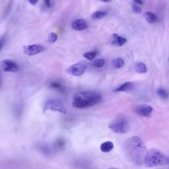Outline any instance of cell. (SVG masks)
<instances>
[{
    "instance_id": "8",
    "label": "cell",
    "mask_w": 169,
    "mask_h": 169,
    "mask_svg": "<svg viewBox=\"0 0 169 169\" xmlns=\"http://www.w3.org/2000/svg\"><path fill=\"white\" fill-rule=\"evenodd\" d=\"M2 70L5 72L15 73L19 70V66L15 62L11 60H4L2 62Z\"/></svg>"
},
{
    "instance_id": "1",
    "label": "cell",
    "mask_w": 169,
    "mask_h": 169,
    "mask_svg": "<svg viewBox=\"0 0 169 169\" xmlns=\"http://www.w3.org/2000/svg\"><path fill=\"white\" fill-rule=\"evenodd\" d=\"M124 150L130 162L137 166L144 165L147 151L139 137L134 136L126 139L124 144Z\"/></svg>"
},
{
    "instance_id": "5",
    "label": "cell",
    "mask_w": 169,
    "mask_h": 169,
    "mask_svg": "<svg viewBox=\"0 0 169 169\" xmlns=\"http://www.w3.org/2000/svg\"><path fill=\"white\" fill-rule=\"evenodd\" d=\"M44 111L51 110L54 112H58L63 114L66 113V108L64 104L61 100L59 99H50L45 103L44 107Z\"/></svg>"
},
{
    "instance_id": "33",
    "label": "cell",
    "mask_w": 169,
    "mask_h": 169,
    "mask_svg": "<svg viewBox=\"0 0 169 169\" xmlns=\"http://www.w3.org/2000/svg\"></svg>"
},
{
    "instance_id": "20",
    "label": "cell",
    "mask_w": 169,
    "mask_h": 169,
    "mask_svg": "<svg viewBox=\"0 0 169 169\" xmlns=\"http://www.w3.org/2000/svg\"><path fill=\"white\" fill-rule=\"evenodd\" d=\"M157 94L158 96L163 99H167L169 96L168 93L165 89H162V88H160L157 90Z\"/></svg>"
},
{
    "instance_id": "21",
    "label": "cell",
    "mask_w": 169,
    "mask_h": 169,
    "mask_svg": "<svg viewBox=\"0 0 169 169\" xmlns=\"http://www.w3.org/2000/svg\"><path fill=\"white\" fill-rule=\"evenodd\" d=\"M66 145V141L60 138L57 139V141L55 142L54 144V148H56V149H62L63 147Z\"/></svg>"
},
{
    "instance_id": "29",
    "label": "cell",
    "mask_w": 169,
    "mask_h": 169,
    "mask_svg": "<svg viewBox=\"0 0 169 169\" xmlns=\"http://www.w3.org/2000/svg\"><path fill=\"white\" fill-rule=\"evenodd\" d=\"M99 1L100 2H105V3H108V2H110L112 0H99Z\"/></svg>"
},
{
    "instance_id": "23",
    "label": "cell",
    "mask_w": 169,
    "mask_h": 169,
    "mask_svg": "<svg viewBox=\"0 0 169 169\" xmlns=\"http://www.w3.org/2000/svg\"><path fill=\"white\" fill-rule=\"evenodd\" d=\"M57 40V35L54 33H51L48 35V42L50 43H54Z\"/></svg>"
},
{
    "instance_id": "10",
    "label": "cell",
    "mask_w": 169,
    "mask_h": 169,
    "mask_svg": "<svg viewBox=\"0 0 169 169\" xmlns=\"http://www.w3.org/2000/svg\"><path fill=\"white\" fill-rule=\"evenodd\" d=\"M72 28L78 31L84 30L87 29V24L86 21L82 19H78L73 21L71 25Z\"/></svg>"
},
{
    "instance_id": "26",
    "label": "cell",
    "mask_w": 169,
    "mask_h": 169,
    "mask_svg": "<svg viewBox=\"0 0 169 169\" xmlns=\"http://www.w3.org/2000/svg\"><path fill=\"white\" fill-rule=\"evenodd\" d=\"M44 5L46 7L50 8L51 7L50 0H44Z\"/></svg>"
},
{
    "instance_id": "7",
    "label": "cell",
    "mask_w": 169,
    "mask_h": 169,
    "mask_svg": "<svg viewBox=\"0 0 169 169\" xmlns=\"http://www.w3.org/2000/svg\"><path fill=\"white\" fill-rule=\"evenodd\" d=\"M87 70V66L84 63H78L71 66L67 69V72L73 76L82 75Z\"/></svg>"
},
{
    "instance_id": "28",
    "label": "cell",
    "mask_w": 169,
    "mask_h": 169,
    "mask_svg": "<svg viewBox=\"0 0 169 169\" xmlns=\"http://www.w3.org/2000/svg\"><path fill=\"white\" fill-rule=\"evenodd\" d=\"M134 2L136 4L139 5H142L143 3H143L142 0H134Z\"/></svg>"
},
{
    "instance_id": "11",
    "label": "cell",
    "mask_w": 169,
    "mask_h": 169,
    "mask_svg": "<svg viewBox=\"0 0 169 169\" xmlns=\"http://www.w3.org/2000/svg\"><path fill=\"white\" fill-rule=\"evenodd\" d=\"M127 40L123 37L120 36L117 34H114L112 35V39L111 41V44L115 46H122L124 44L126 43Z\"/></svg>"
},
{
    "instance_id": "15",
    "label": "cell",
    "mask_w": 169,
    "mask_h": 169,
    "mask_svg": "<svg viewBox=\"0 0 169 169\" xmlns=\"http://www.w3.org/2000/svg\"><path fill=\"white\" fill-rule=\"evenodd\" d=\"M135 70L137 73H145L147 72V66L143 62H137L135 65Z\"/></svg>"
},
{
    "instance_id": "2",
    "label": "cell",
    "mask_w": 169,
    "mask_h": 169,
    "mask_svg": "<svg viewBox=\"0 0 169 169\" xmlns=\"http://www.w3.org/2000/svg\"><path fill=\"white\" fill-rule=\"evenodd\" d=\"M101 98V95L97 92L84 91L75 95L72 105L73 107L79 109L91 107L99 103Z\"/></svg>"
},
{
    "instance_id": "31",
    "label": "cell",
    "mask_w": 169,
    "mask_h": 169,
    "mask_svg": "<svg viewBox=\"0 0 169 169\" xmlns=\"http://www.w3.org/2000/svg\"><path fill=\"white\" fill-rule=\"evenodd\" d=\"M167 165H169V157H167Z\"/></svg>"
},
{
    "instance_id": "14",
    "label": "cell",
    "mask_w": 169,
    "mask_h": 169,
    "mask_svg": "<svg viewBox=\"0 0 169 169\" xmlns=\"http://www.w3.org/2000/svg\"><path fill=\"white\" fill-rule=\"evenodd\" d=\"M50 87L52 89L55 90V91H59L61 93H63L65 91L64 89V87L62 84V83L59 82V81H52L50 83Z\"/></svg>"
},
{
    "instance_id": "16",
    "label": "cell",
    "mask_w": 169,
    "mask_h": 169,
    "mask_svg": "<svg viewBox=\"0 0 169 169\" xmlns=\"http://www.w3.org/2000/svg\"><path fill=\"white\" fill-rule=\"evenodd\" d=\"M107 13L106 11H98L94 12L91 15V18L94 21L99 20V19H101L104 18L105 16L107 15Z\"/></svg>"
},
{
    "instance_id": "18",
    "label": "cell",
    "mask_w": 169,
    "mask_h": 169,
    "mask_svg": "<svg viewBox=\"0 0 169 169\" xmlns=\"http://www.w3.org/2000/svg\"><path fill=\"white\" fill-rule=\"evenodd\" d=\"M97 50H93V51H90V52H87L83 54V57L84 58H86L87 60L91 61L94 60L95 57H96L97 55Z\"/></svg>"
},
{
    "instance_id": "30",
    "label": "cell",
    "mask_w": 169,
    "mask_h": 169,
    "mask_svg": "<svg viewBox=\"0 0 169 169\" xmlns=\"http://www.w3.org/2000/svg\"><path fill=\"white\" fill-rule=\"evenodd\" d=\"M2 87V78H1V75H0V89H1Z\"/></svg>"
},
{
    "instance_id": "24",
    "label": "cell",
    "mask_w": 169,
    "mask_h": 169,
    "mask_svg": "<svg viewBox=\"0 0 169 169\" xmlns=\"http://www.w3.org/2000/svg\"><path fill=\"white\" fill-rule=\"evenodd\" d=\"M132 10L135 13H141V9L139 7V5L135 3L132 4Z\"/></svg>"
},
{
    "instance_id": "22",
    "label": "cell",
    "mask_w": 169,
    "mask_h": 169,
    "mask_svg": "<svg viewBox=\"0 0 169 169\" xmlns=\"http://www.w3.org/2000/svg\"><path fill=\"white\" fill-rule=\"evenodd\" d=\"M104 64L105 60L104 59H97L92 63V65L95 67H102Z\"/></svg>"
},
{
    "instance_id": "17",
    "label": "cell",
    "mask_w": 169,
    "mask_h": 169,
    "mask_svg": "<svg viewBox=\"0 0 169 169\" xmlns=\"http://www.w3.org/2000/svg\"><path fill=\"white\" fill-rule=\"evenodd\" d=\"M144 17L148 23H153L157 21V16L151 12H146L144 14Z\"/></svg>"
},
{
    "instance_id": "4",
    "label": "cell",
    "mask_w": 169,
    "mask_h": 169,
    "mask_svg": "<svg viewBox=\"0 0 169 169\" xmlns=\"http://www.w3.org/2000/svg\"><path fill=\"white\" fill-rule=\"evenodd\" d=\"M109 128L116 134H126L130 130V124L124 116H119L109 125Z\"/></svg>"
},
{
    "instance_id": "9",
    "label": "cell",
    "mask_w": 169,
    "mask_h": 169,
    "mask_svg": "<svg viewBox=\"0 0 169 169\" xmlns=\"http://www.w3.org/2000/svg\"><path fill=\"white\" fill-rule=\"evenodd\" d=\"M134 111L137 115L144 116V117H149L153 112V108L151 106L146 104L138 105L134 108Z\"/></svg>"
},
{
    "instance_id": "13",
    "label": "cell",
    "mask_w": 169,
    "mask_h": 169,
    "mask_svg": "<svg viewBox=\"0 0 169 169\" xmlns=\"http://www.w3.org/2000/svg\"><path fill=\"white\" fill-rule=\"evenodd\" d=\"M114 148V144L111 141H106L100 145V151L103 153H108L112 151Z\"/></svg>"
},
{
    "instance_id": "19",
    "label": "cell",
    "mask_w": 169,
    "mask_h": 169,
    "mask_svg": "<svg viewBox=\"0 0 169 169\" xmlns=\"http://www.w3.org/2000/svg\"><path fill=\"white\" fill-rule=\"evenodd\" d=\"M112 66L116 69L122 67L124 66V60L121 58H116V59L113 60Z\"/></svg>"
},
{
    "instance_id": "6",
    "label": "cell",
    "mask_w": 169,
    "mask_h": 169,
    "mask_svg": "<svg viewBox=\"0 0 169 169\" xmlns=\"http://www.w3.org/2000/svg\"><path fill=\"white\" fill-rule=\"evenodd\" d=\"M23 52L26 55L32 56L44 52L45 48L40 44H32L23 46Z\"/></svg>"
},
{
    "instance_id": "27",
    "label": "cell",
    "mask_w": 169,
    "mask_h": 169,
    "mask_svg": "<svg viewBox=\"0 0 169 169\" xmlns=\"http://www.w3.org/2000/svg\"><path fill=\"white\" fill-rule=\"evenodd\" d=\"M28 2L32 5H35L37 2H39V0H28Z\"/></svg>"
},
{
    "instance_id": "12",
    "label": "cell",
    "mask_w": 169,
    "mask_h": 169,
    "mask_svg": "<svg viewBox=\"0 0 169 169\" xmlns=\"http://www.w3.org/2000/svg\"><path fill=\"white\" fill-rule=\"evenodd\" d=\"M134 84L132 82H126L116 88L114 90V91L115 92L129 91H131V90L134 88Z\"/></svg>"
},
{
    "instance_id": "25",
    "label": "cell",
    "mask_w": 169,
    "mask_h": 169,
    "mask_svg": "<svg viewBox=\"0 0 169 169\" xmlns=\"http://www.w3.org/2000/svg\"><path fill=\"white\" fill-rule=\"evenodd\" d=\"M5 40H6V38H5V36H2L0 37V51L2 50V48L4 46V44L5 42Z\"/></svg>"
},
{
    "instance_id": "32",
    "label": "cell",
    "mask_w": 169,
    "mask_h": 169,
    "mask_svg": "<svg viewBox=\"0 0 169 169\" xmlns=\"http://www.w3.org/2000/svg\"><path fill=\"white\" fill-rule=\"evenodd\" d=\"M108 169H118V168H108Z\"/></svg>"
},
{
    "instance_id": "3",
    "label": "cell",
    "mask_w": 169,
    "mask_h": 169,
    "mask_svg": "<svg viewBox=\"0 0 169 169\" xmlns=\"http://www.w3.org/2000/svg\"><path fill=\"white\" fill-rule=\"evenodd\" d=\"M167 157L156 149H150L147 152L144 164L147 167L152 168L158 165H167Z\"/></svg>"
}]
</instances>
